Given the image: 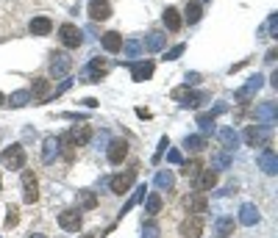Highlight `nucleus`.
Instances as JSON below:
<instances>
[{"label": "nucleus", "instance_id": "nucleus-18", "mask_svg": "<svg viewBox=\"0 0 278 238\" xmlns=\"http://www.w3.org/2000/svg\"><path fill=\"white\" fill-rule=\"evenodd\" d=\"M259 164H262V169H264L267 175H275V172H278V166H275V153H273V149H264Z\"/></svg>", "mask_w": 278, "mask_h": 238}, {"label": "nucleus", "instance_id": "nucleus-13", "mask_svg": "<svg viewBox=\"0 0 278 238\" xmlns=\"http://www.w3.org/2000/svg\"><path fill=\"white\" fill-rule=\"evenodd\" d=\"M89 17L92 19H108L112 17V6L106 0H89Z\"/></svg>", "mask_w": 278, "mask_h": 238}, {"label": "nucleus", "instance_id": "nucleus-27", "mask_svg": "<svg viewBox=\"0 0 278 238\" xmlns=\"http://www.w3.org/2000/svg\"><path fill=\"white\" fill-rule=\"evenodd\" d=\"M78 200L84 202V205L89 208V210H92V208H98V200H95V194H89V191H81V194H78Z\"/></svg>", "mask_w": 278, "mask_h": 238}, {"label": "nucleus", "instance_id": "nucleus-6", "mask_svg": "<svg viewBox=\"0 0 278 238\" xmlns=\"http://www.w3.org/2000/svg\"><path fill=\"white\" fill-rule=\"evenodd\" d=\"M72 139V144L81 147V144H89V139H92V127H89V122H78V125H72V131L67 133Z\"/></svg>", "mask_w": 278, "mask_h": 238}, {"label": "nucleus", "instance_id": "nucleus-24", "mask_svg": "<svg viewBox=\"0 0 278 238\" xmlns=\"http://www.w3.org/2000/svg\"><path fill=\"white\" fill-rule=\"evenodd\" d=\"M31 100V92H14L11 94V108H23Z\"/></svg>", "mask_w": 278, "mask_h": 238}, {"label": "nucleus", "instance_id": "nucleus-28", "mask_svg": "<svg viewBox=\"0 0 278 238\" xmlns=\"http://www.w3.org/2000/svg\"><path fill=\"white\" fill-rule=\"evenodd\" d=\"M187 147H189V149H203V147H206V141H203V136H189V139H187Z\"/></svg>", "mask_w": 278, "mask_h": 238}, {"label": "nucleus", "instance_id": "nucleus-33", "mask_svg": "<svg viewBox=\"0 0 278 238\" xmlns=\"http://www.w3.org/2000/svg\"><path fill=\"white\" fill-rule=\"evenodd\" d=\"M181 53H184V45H178V47H173L170 53H164V58H170V61H173V58H178Z\"/></svg>", "mask_w": 278, "mask_h": 238}, {"label": "nucleus", "instance_id": "nucleus-26", "mask_svg": "<svg viewBox=\"0 0 278 238\" xmlns=\"http://www.w3.org/2000/svg\"><path fill=\"white\" fill-rule=\"evenodd\" d=\"M156 183H159L161 188H170L175 183V178H173V172H159V175H156Z\"/></svg>", "mask_w": 278, "mask_h": 238}, {"label": "nucleus", "instance_id": "nucleus-17", "mask_svg": "<svg viewBox=\"0 0 278 238\" xmlns=\"http://www.w3.org/2000/svg\"><path fill=\"white\" fill-rule=\"evenodd\" d=\"M231 233H234V219H228V216L226 219H217V224H214V235L217 238H228Z\"/></svg>", "mask_w": 278, "mask_h": 238}, {"label": "nucleus", "instance_id": "nucleus-35", "mask_svg": "<svg viewBox=\"0 0 278 238\" xmlns=\"http://www.w3.org/2000/svg\"><path fill=\"white\" fill-rule=\"evenodd\" d=\"M147 233H145V238H159V227H156V224H147Z\"/></svg>", "mask_w": 278, "mask_h": 238}, {"label": "nucleus", "instance_id": "nucleus-20", "mask_svg": "<svg viewBox=\"0 0 278 238\" xmlns=\"http://www.w3.org/2000/svg\"><path fill=\"white\" fill-rule=\"evenodd\" d=\"M153 75V61H145V64L134 67V80H147Z\"/></svg>", "mask_w": 278, "mask_h": 238}, {"label": "nucleus", "instance_id": "nucleus-5", "mask_svg": "<svg viewBox=\"0 0 278 238\" xmlns=\"http://www.w3.org/2000/svg\"><path fill=\"white\" fill-rule=\"evenodd\" d=\"M106 155H108V164H114V166L123 164L125 155H128V141L125 139H114L112 144H108V153Z\"/></svg>", "mask_w": 278, "mask_h": 238}, {"label": "nucleus", "instance_id": "nucleus-25", "mask_svg": "<svg viewBox=\"0 0 278 238\" xmlns=\"http://www.w3.org/2000/svg\"><path fill=\"white\" fill-rule=\"evenodd\" d=\"M159 210H161V197L159 194H151V197H147V213L156 216Z\"/></svg>", "mask_w": 278, "mask_h": 238}, {"label": "nucleus", "instance_id": "nucleus-10", "mask_svg": "<svg viewBox=\"0 0 278 238\" xmlns=\"http://www.w3.org/2000/svg\"><path fill=\"white\" fill-rule=\"evenodd\" d=\"M214 186H217V172L214 169H203L198 178H195V188H198V191H212Z\"/></svg>", "mask_w": 278, "mask_h": 238}, {"label": "nucleus", "instance_id": "nucleus-16", "mask_svg": "<svg viewBox=\"0 0 278 238\" xmlns=\"http://www.w3.org/2000/svg\"><path fill=\"white\" fill-rule=\"evenodd\" d=\"M28 28H31V33H36V36H45V33L53 31V23L47 17H33Z\"/></svg>", "mask_w": 278, "mask_h": 238}, {"label": "nucleus", "instance_id": "nucleus-31", "mask_svg": "<svg viewBox=\"0 0 278 238\" xmlns=\"http://www.w3.org/2000/svg\"><path fill=\"white\" fill-rule=\"evenodd\" d=\"M17 222H20V213H17V208H11L9 216H6V227H14Z\"/></svg>", "mask_w": 278, "mask_h": 238}, {"label": "nucleus", "instance_id": "nucleus-2", "mask_svg": "<svg viewBox=\"0 0 278 238\" xmlns=\"http://www.w3.org/2000/svg\"><path fill=\"white\" fill-rule=\"evenodd\" d=\"M23 200L28 202V205H33V202L39 200V180H36V175H33L31 169L23 172Z\"/></svg>", "mask_w": 278, "mask_h": 238}, {"label": "nucleus", "instance_id": "nucleus-37", "mask_svg": "<svg viewBox=\"0 0 278 238\" xmlns=\"http://www.w3.org/2000/svg\"><path fill=\"white\" fill-rule=\"evenodd\" d=\"M3 103H6V100H3V94H0V105H3Z\"/></svg>", "mask_w": 278, "mask_h": 238}, {"label": "nucleus", "instance_id": "nucleus-12", "mask_svg": "<svg viewBox=\"0 0 278 238\" xmlns=\"http://www.w3.org/2000/svg\"><path fill=\"white\" fill-rule=\"evenodd\" d=\"M184 205H187V210H192V213H203V210L209 208V202H206V191H195L192 197H187Z\"/></svg>", "mask_w": 278, "mask_h": 238}, {"label": "nucleus", "instance_id": "nucleus-36", "mask_svg": "<svg viewBox=\"0 0 278 238\" xmlns=\"http://www.w3.org/2000/svg\"><path fill=\"white\" fill-rule=\"evenodd\" d=\"M125 50H128V56H137V53H139V42H128Z\"/></svg>", "mask_w": 278, "mask_h": 238}, {"label": "nucleus", "instance_id": "nucleus-11", "mask_svg": "<svg viewBox=\"0 0 278 238\" xmlns=\"http://www.w3.org/2000/svg\"><path fill=\"white\" fill-rule=\"evenodd\" d=\"M50 72L56 75V78H64V75L70 72V56H67V53H56L50 61Z\"/></svg>", "mask_w": 278, "mask_h": 238}, {"label": "nucleus", "instance_id": "nucleus-30", "mask_svg": "<svg viewBox=\"0 0 278 238\" xmlns=\"http://www.w3.org/2000/svg\"><path fill=\"white\" fill-rule=\"evenodd\" d=\"M220 139H223V144H226V147L236 144V136H234L231 131H228V127H226V131H220Z\"/></svg>", "mask_w": 278, "mask_h": 238}, {"label": "nucleus", "instance_id": "nucleus-38", "mask_svg": "<svg viewBox=\"0 0 278 238\" xmlns=\"http://www.w3.org/2000/svg\"><path fill=\"white\" fill-rule=\"evenodd\" d=\"M31 238H45V235H39V233H36V235H31Z\"/></svg>", "mask_w": 278, "mask_h": 238}, {"label": "nucleus", "instance_id": "nucleus-8", "mask_svg": "<svg viewBox=\"0 0 278 238\" xmlns=\"http://www.w3.org/2000/svg\"><path fill=\"white\" fill-rule=\"evenodd\" d=\"M245 141H248L250 147L267 144V141H270V133L264 131V127H256V125H250V127H245Z\"/></svg>", "mask_w": 278, "mask_h": 238}, {"label": "nucleus", "instance_id": "nucleus-39", "mask_svg": "<svg viewBox=\"0 0 278 238\" xmlns=\"http://www.w3.org/2000/svg\"><path fill=\"white\" fill-rule=\"evenodd\" d=\"M84 238H89V235H84Z\"/></svg>", "mask_w": 278, "mask_h": 238}, {"label": "nucleus", "instance_id": "nucleus-9", "mask_svg": "<svg viewBox=\"0 0 278 238\" xmlns=\"http://www.w3.org/2000/svg\"><path fill=\"white\" fill-rule=\"evenodd\" d=\"M108 183H112V194H128V188H131V183H134V169H128L125 175L112 178Z\"/></svg>", "mask_w": 278, "mask_h": 238}, {"label": "nucleus", "instance_id": "nucleus-1", "mask_svg": "<svg viewBox=\"0 0 278 238\" xmlns=\"http://www.w3.org/2000/svg\"><path fill=\"white\" fill-rule=\"evenodd\" d=\"M0 164H3L6 169H23V164H25V149H23V144L6 147L3 153H0Z\"/></svg>", "mask_w": 278, "mask_h": 238}, {"label": "nucleus", "instance_id": "nucleus-15", "mask_svg": "<svg viewBox=\"0 0 278 238\" xmlns=\"http://www.w3.org/2000/svg\"><path fill=\"white\" fill-rule=\"evenodd\" d=\"M161 19H164V28L170 31V33L181 31V14H178L175 9H170V6L164 9V14H161Z\"/></svg>", "mask_w": 278, "mask_h": 238}, {"label": "nucleus", "instance_id": "nucleus-32", "mask_svg": "<svg viewBox=\"0 0 278 238\" xmlns=\"http://www.w3.org/2000/svg\"><path fill=\"white\" fill-rule=\"evenodd\" d=\"M189 94H192V92H189L187 86H181V89H175V92H173V97H175V100H181V103H184V100L189 97Z\"/></svg>", "mask_w": 278, "mask_h": 238}, {"label": "nucleus", "instance_id": "nucleus-29", "mask_svg": "<svg viewBox=\"0 0 278 238\" xmlns=\"http://www.w3.org/2000/svg\"><path fill=\"white\" fill-rule=\"evenodd\" d=\"M47 89H50V83H47L45 78L33 80V94H47Z\"/></svg>", "mask_w": 278, "mask_h": 238}, {"label": "nucleus", "instance_id": "nucleus-7", "mask_svg": "<svg viewBox=\"0 0 278 238\" xmlns=\"http://www.w3.org/2000/svg\"><path fill=\"white\" fill-rule=\"evenodd\" d=\"M59 36H62V45L64 47H78L81 45V31L72 23H64L62 28H59Z\"/></svg>", "mask_w": 278, "mask_h": 238}, {"label": "nucleus", "instance_id": "nucleus-22", "mask_svg": "<svg viewBox=\"0 0 278 238\" xmlns=\"http://www.w3.org/2000/svg\"><path fill=\"white\" fill-rule=\"evenodd\" d=\"M259 222V210L253 205H242V224H256Z\"/></svg>", "mask_w": 278, "mask_h": 238}, {"label": "nucleus", "instance_id": "nucleus-21", "mask_svg": "<svg viewBox=\"0 0 278 238\" xmlns=\"http://www.w3.org/2000/svg\"><path fill=\"white\" fill-rule=\"evenodd\" d=\"M200 14H203L200 3H198V0H189V3H187V23H198Z\"/></svg>", "mask_w": 278, "mask_h": 238}, {"label": "nucleus", "instance_id": "nucleus-14", "mask_svg": "<svg viewBox=\"0 0 278 238\" xmlns=\"http://www.w3.org/2000/svg\"><path fill=\"white\" fill-rule=\"evenodd\" d=\"M103 47H106V53H120L123 50V33L120 31L103 33Z\"/></svg>", "mask_w": 278, "mask_h": 238}, {"label": "nucleus", "instance_id": "nucleus-4", "mask_svg": "<svg viewBox=\"0 0 278 238\" xmlns=\"http://www.w3.org/2000/svg\"><path fill=\"white\" fill-rule=\"evenodd\" d=\"M181 238H200L203 235V219L200 216H189V219L181 222Z\"/></svg>", "mask_w": 278, "mask_h": 238}, {"label": "nucleus", "instance_id": "nucleus-19", "mask_svg": "<svg viewBox=\"0 0 278 238\" xmlns=\"http://www.w3.org/2000/svg\"><path fill=\"white\" fill-rule=\"evenodd\" d=\"M203 169H206V166H203V161H200V158H192V161H187V164H184V169H181V172H184L187 178H198Z\"/></svg>", "mask_w": 278, "mask_h": 238}, {"label": "nucleus", "instance_id": "nucleus-34", "mask_svg": "<svg viewBox=\"0 0 278 238\" xmlns=\"http://www.w3.org/2000/svg\"><path fill=\"white\" fill-rule=\"evenodd\" d=\"M147 45H151L153 50H159V47H161V33H153V36L147 39Z\"/></svg>", "mask_w": 278, "mask_h": 238}, {"label": "nucleus", "instance_id": "nucleus-23", "mask_svg": "<svg viewBox=\"0 0 278 238\" xmlns=\"http://www.w3.org/2000/svg\"><path fill=\"white\" fill-rule=\"evenodd\" d=\"M56 153H59V139H53V136H50V139H45V161H47V164L53 161V155H56Z\"/></svg>", "mask_w": 278, "mask_h": 238}, {"label": "nucleus", "instance_id": "nucleus-3", "mask_svg": "<svg viewBox=\"0 0 278 238\" xmlns=\"http://www.w3.org/2000/svg\"><path fill=\"white\" fill-rule=\"evenodd\" d=\"M59 224H62V230H67V233H78L81 230V213L76 208H67L59 213Z\"/></svg>", "mask_w": 278, "mask_h": 238}]
</instances>
